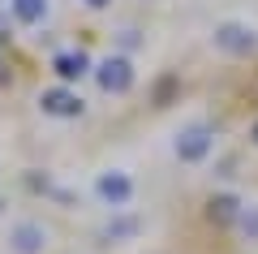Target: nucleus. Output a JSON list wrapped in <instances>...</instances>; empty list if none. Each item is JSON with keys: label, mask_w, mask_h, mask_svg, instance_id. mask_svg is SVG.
<instances>
[{"label": "nucleus", "mask_w": 258, "mask_h": 254, "mask_svg": "<svg viewBox=\"0 0 258 254\" xmlns=\"http://www.w3.org/2000/svg\"><path fill=\"white\" fill-rule=\"evenodd\" d=\"M215 47L228 56H249L258 52V30L245 26V22H220L215 26Z\"/></svg>", "instance_id": "1"}, {"label": "nucleus", "mask_w": 258, "mask_h": 254, "mask_svg": "<svg viewBox=\"0 0 258 254\" xmlns=\"http://www.w3.org/2000/svg\"><path fill=\"white\" fill-rule=\"evenodd\" d=\"M211 146H215V134L207 125H189L181 138H176V155H181L185 164H203L207 155H211Z\"/></svg>", "instance_id": "2"}, {"label": "nucleus", "mask_w": 258, "mask_h": 254, "mask_svg": "<svg viewBox=\"0 0 258 254\" xmlns=\"http://www.w3.org/2000/svg\"><path fill=\"white\" fill-rule=\"evenodd\" d=\"M95 78H99L103 91H116V95H125L129 86H134V69H129L125 56H108V61L99 65V73H95Z\"/></svg>", "instance_id": "3"}, {"label": "nucleus", "mask_w": 258, "mask_h": 254, "mask_svg": "<svg viewBox=\"0 0 258 254\" xmlns=\"http://www.w3.org/2000/svg\"><path fill=\"white\" fill-rule=\"evenodd\" d=\"M9 245H13L18 254H43V245H47V228L35 224V220H22V224H13Z\"/></svg>", "instance_id": "4"}, {"label": "nucleus", "mask_w": 258, "mask_h": 254, "mask_svg": "<svg viewBox=\"0 0 258 254\" xmlns=\"http://www.w3.org/2000/svg\"><path fill=\"white\" fill-rule=\"evenodd\" d=\"M95 190H99V198L108 202V207H125V202L134 198V181H129L125 173H99Z\"/></svg>", "instance_id": "5"}, {"label": "nucleus", "mask_w": 258, "mask_h": 254, "mask_svg": "<svg viewBox=\"0 0 258 254\" xmlns=\"http://www.w3.org/2000/svg\"><path fill=\"white\" fill-rule=\"evenodd\" d=\"M39 108L52 112V117H82V99H78L74 91H60V86L39 95Z\"/></svg>", "instance_id": "6"}, {"label": "nucleus", "mask_w": 258, "mask_h": 254, "mask_svg": "<svg viewBox=\"0 0 258 254\" xmlns=\"http://www.w3.org/2000/svg\"><path fill=\"white\" fill-rule=\"evenodd\" d=\"M52 69L60 73L64 82H74V78H82V73L91 69V56H86V52H64V56H56V61H52Z\"/></svg>", "instance_id": "7"}, {"label": "nucleus", "mask_w": 258, "mask_h": 254, "mask_svg": "<svg viewBox=\"0 0 258 254\" xmlns=\"http://www.w3.org/2000/svg\"><path fill=\"white\" fill-rule=\"evenodd\" d=\"M9 5H13V18L26 22V26L43 22V13H47V0H9Z\"/></svg>", "instance_id": "8"}, {"label": "nucleus", "mask_w": 258, "mask_h": 254, "mask_svg": "<svg viewBox=\"0 0 258 254\" xmlns=\"http://www.w3.org/2000/svg\"><path fill=\"white\" fill-rule=\"evenodd\" d=\"M237 216H241V202L232 198V194L211 198V220H224V224H228V220H237Z\"/></svg>", "instance_id": "9"}, {"label": "nucleus", "mask_w": 258, "mask_h": 254, "mask_svg": "<svg viewBox=\"0 0 258 254\" xmlns=\"http://www.w3.org/2000/svg\"><path fill=\"white\" fill-rule=\"evenodd\" d=\"M237 224H241V233H245L249 241H258V207L241 211V216H237Z\"/></svg>", "instance_id": "10"}, {"label": "nucleus", "mask_w": 258, "mask_h": 254, "mask_svg": "<svg viewBox=\"0 0 258 254\" xmlns=\"http://www.w3.org/2000/svg\"><path fill=\"white\" fill-rule=\"evenodd\" d=\"M138 233V220H112L108 224V237H134Z\"/></svg>", "instance_id": "11"}, {"label": "nucleus", "mask_w": 258, "mask_h": 254, "mask_svg": "<svg viewBox=\"0 0 258 254\" xmlns=\"http://www.w3.org/2000/svg\"><path fill=\"white\" fill-rule=\"evenodd\" d=\"M86 5H91V9H103V5H108V0H86Z\"/></svg>", "instance_id": "12"}, {"label": "nucleus", "mask_w": 258, "mask_h": 254, "mask_svg": "<svg viewBox=\"0 0 258 254\" xmlns=\"http://www.w3.org/2000/svg\"><path fill=\"white\" fill-rule=\"evenodd\" d=\"M254 138H258V125H254Z\"/></svg>", "instance_id": "13"}]
</instances>
